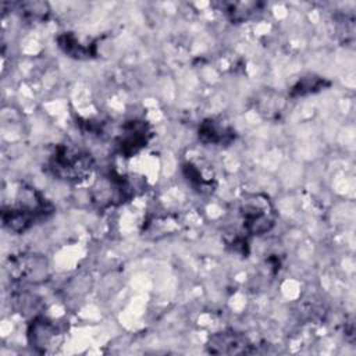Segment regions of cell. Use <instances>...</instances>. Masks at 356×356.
<instances>
[{
  "label": "cell",
  "instance_id": "2",
  "mask_svg": "<svg viewBox=\"0 0 356 356\" xmlns=\"http://www.w3.org/2000/svg\"><path fill=\"white\" fill-rule=\"evenodd\" d=\"M49 170L57 179L79 184L93 174L95 160L85 150L68 145H57L49 157Z\"/></svg>",
  "mask_w": 356,
  "mask_h": 356
},
{
  "label": "cell",
  "instance_id": "12",
  "mask_svg": "<svg viewBox=\"0 0 356 356\" xmlns=\"http://www.w3.org/2000/svg\"><path fill=\"white\" fill-rule=\"evenodd\" d=\"M21 8L25 14H28L29 17L32 18H44L49 13L47 10V4L46 3H39V1H35V3H24L21 4Z\"/></svg>",
  "mask_w": 356,
  "mask_h": 356
},
{
  "label": "cell",
  "instance_id": "8",
  "mask_svg": "<svg viewBox=\"0 0 356 356\" xmlns=\"http://www.w3.org/2000/svg\"><path fill=\"white\" fill-rule=\"evenodd\" d=\"M197 135L203 143L216 146L229 145L235 139L234 128L216 118H207L200 122Z\"/></svg>",
  "mask_w": 356,
  "mask_h": 356
},
{
  "label": "cell",
  "instance_id": "4",
  "mask_svg": "<svg viewBox=\"0 0 356 356\" xmlns=\"http://www.w3.org/2000/svg\"><path fill=\"white\" fill-rule=\"evenodd\" d=\"M150 125L143 120H129L122 128L121 134L115 139V149L124 157H131L140 152L150 140Z\"/></svg>",
  "mask_w": 356,
  "mask_h": 356
},
{
  "label": "cell",
  "instance_id": "1",
  "mask_svg": "<svg viewBox=\"0 0 356 356\" xmlns=\"http://www.w3.org/2000/svg\"><path fill=\"white\" fill-rule=\"evenodd\" d=\"M53 213V206L35 188H21L17 204L4 207L1 211L3 225L13 232L22 234L38 221L47 218Z\"/></svg>",
  "mask_w": 356,
  "mask_h": 356
},
{
  "label": "cell",
  "instance_id": "9",
  "mask_svg": "<svg viewBox=\"0 0 356 356\" xmlns=\"http://www.w3.org/2000/svg\"><path fill=\"white\" fill-rule=\"evenodd\" d=\"M60 49L70 57L74 58H88L96 54L95 44L85 46L79 42V39L72 32H64L57 38Z\"/></svg>",
  "mask_w": 356,
  "mask_h": 356
},
{
  "label": "cell",
  "instance_id": "3",
  "mask_svg": "<svg viewBox=\"0 0 356 356\" xmlns=\"http://www.w3.org/2000/svg\"><path fill=\"white\" fill-rule=\"evenodd\" d=\"M239 213L243 229L248 235L267 234L275 224V213L271 200L263 193H250L241 200Z\"/></svg>",
  "mask_w": 356,
  "mask_h": 356
},
{
  "label": "cell",
  "instance_id": "7",
  "mask_svg": "<svg viewBox=\"0 0 356 356\" xmlns=\"http://www.w3.org/2000/svg\"><path fill=\"white\" fill-rule=\"evenodd\" d=\"M11 274L19 280L36 282L42 281L47 273V261L38 254H24L13 260Z\"/></svg>",
  "mask_w": 356,
  "mask_h": 356
},
{
  "label": "cell",
  "instance_id": "10",
  "mask_svg": "<svg viewBox=\"0 0 356 356\" xmlns=\"http://www.w3.org/2000/svg\"><path fill=\"white\" fill-rule=\"evenodd\" d=\"M184 175L186 178V181L191 184V186L197 191L199 193L207 195L211 193L216 188V181L211 177H204L203 171L199 168V165L193 164V163H185L184 167Z\"/></svg>",
  "mask_w": 356,
  "mask_h": 356
},
{
  "label": "cell",
  "instance_id": "11",
  "mask_svg": "<svg viewBox=\"0 0 356 356\" xmlns=\"http://www.w3.org/2000/svg\"><path fill=\"white\" fill-rule=\"evenodd\" d=\"M330 85V82H325L323 78H302L291 90L292 96H303L307 93H313L317 90H321L324 86Z\"/></svg>",
  "mask_w": 356,
  "mask_h": 356
},
{
  "label": "cell",
  "instance_id": "6",
  "mask_svg": "<svg viewBox=\"0 0 356 356\" xmlns=\"http://www.w3.org/2000/svg\"><path fill=\"white\" fill-rule=\"evenodd\" d=\"M207 350L214 355H242L252 352L249 339L236 331H221L213 334L207 341Z\"/></svg>",
  "mask_w": 356,
  "mask_h": 356
},
{
  "label": "cell",
  "instance_id": "5",
  "mask_svg": "<svg viewBox=\"0 0 356 356\" xmlns=\"http://www.w3.org/2000/svg\"><path fill=\"white\" fill-rule=\"evenodd\" d=\"M58 330L56 324L44 316L35 317L26 330L29 345L39 353H47L58 341Z\"/></svg>",
  "mask_w": 356,
  "mask_h": 356
}]
</instances>
